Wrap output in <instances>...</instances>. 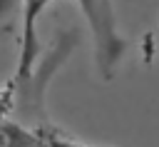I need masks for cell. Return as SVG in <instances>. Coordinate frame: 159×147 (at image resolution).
Here are the masks:
<instances>
[{"label": "cell", "instance_id": "2", "mask_svg": "<svg viewBox=\"0 0 159 147\" xmlns=\"http://www.w3.org/2000/svg\"><path fill=\"white\" fill-rule=\"evenodd\" d=\"M0 147H47L42 130L10 117L0 115Z\"/></svg>", "mask_w": 159, "mask_h": 147}, {"label": "cell", "instance_id": "3", "mask_svg": "<svg viewBox=\"0 0 159 147\" xmlns=\"http://www.w3.org/2000/svg\"><path fill=\"white\" fill-rule=\"evenodd\" d=\"M40 130H42V135H45L47 147H89V145H84V142H80V140H72L70 135L60 132V130L52 127V125H45V127H40Z\"/></svg>", "mask_w": 159, "mask_h": 147}, {"label": "cell", "instance_id": "4", "mask_svg": "<svg viewBox=\"0 0 159 147\" xmlns=\"http://www.w3.org/2000/svg\"><path fill=\"white\" fill-rule=\"evenodd\" d=\"M22 5H25V0H0V27L7 22V17L12 12L22 10Z\"/></svg>", "mask_w": 159, "mask_h": 147}, {"label": "cell", "instance_id": "1", "mask_svg": "<svg viewBox=\"0 0 159 147\" xmlns=\"http://www.w3.org/2000/svg\"><path fill=\"white\" fill-rule=\"evenodd\" d=\"M52 0H25L22 5V40H20V62L17 72H27L37 62V35H35V22L40 12L50 5ZM80 10L89 20L92 37H94V60L99 67V75L109 80L127 50V40L117 27L112 0H77Z\"/></svg>", "mask_w": 159, "mask_h": 147}]
</instances>
